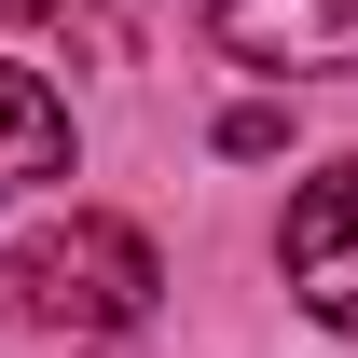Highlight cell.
Listing matches in <instances>:
<instances>
[{"label":"cell","mask_w":358,"mask_h":358,"mask_svg":"<svg viewBox=\"0 0 358 358\" xmlns=\"http://www.w3.org/2000/svg\"><path fill=\"white\" fill-rule=\"evenodd\" d=\"M275 262H289L303 317L358 331V166H331V179H303V193H289V221H275Z\"/></svg>","instance_id":"obj_2"},{"label":"cell","mask_w":358,"mask_h":358,"mask_svg":"<svg viewBox=\"0 0 358 358\" xmlns=\"http://www.w3.org/2000/svg\"><path fill=\"white\" fill-rule=\"evenodd\" d=\"M152 289H166L152 234L96 221V207L83 221H42L28 248H0V317H14V331H138Z\"/></svg>","instance_id":"obj_1"},{"label":"cell","mask_w":358,"mask_h":358,"mask_svg":"<svg viewBox=\"0 0 358 358\" xmlns=\"http://www.w3.org/2000/svg\"><path fill=\"white\" fill-rule=\"evenodd\" d=\"M221 152H289V110H275V96H248V110H221Z\"/></svg>","instance_id":"obj_5"},{"label":"cell","mask_w":358,"mask_h":358,"mask_svg":"<svg viewBox=\"0 0 358 358\" xmlns=\"http://www.w3.org/2000/svg\"><path fill=\"white\" fill-rule=\"evenodd\" d=\"M28 179H69V110L42 96V69L0 55V193H28Z\"/></svg>","instance_id":"obj_4"},{"label":"cell","mask_w":358,"mask_h":358,"mask_svg":"<svg viewBox=\"0 0 358 358\" xmlns=\"http://www.w3.org/2000/svg\"><path fill=\"white\" fill-rule=\"evenodd\" d=\"M0 14H69V0H0Z\"/></svg>","instance_id":"obj_6"},{"label":"cell","mask_w":358,"mask_h":358,"mask_svg":"<svg viewBox=\"0 0 358 358\" xmlns=\"http://www.w3.org/2000/svg\"><path fill=\"white\" fill-rule=\"evenodd\" d=\"M248 69H358V0H207Z\"/></svg>","instance_id":"obj_3"}]
</instances>
